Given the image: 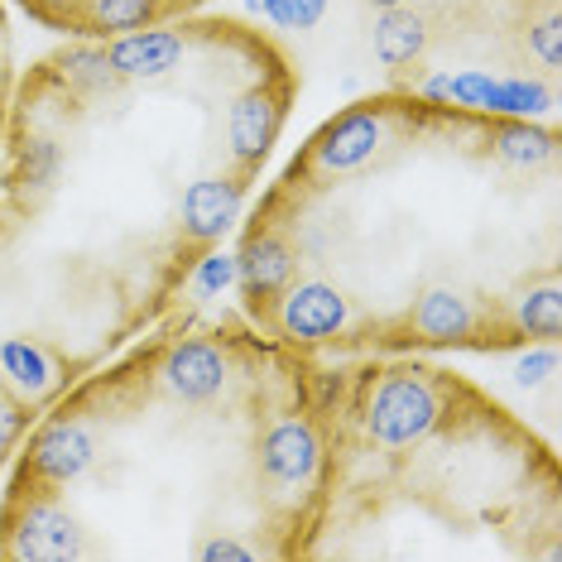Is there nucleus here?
I'll return each mask as SVG.
<instances>
[{
	"label": "nucleus",
	"instance_id": "nucleus-1",
	"mask_svg": "<svg viewBox=\"0 0 562 562\" xmlns=\"http://www.w3.org/2000/svg\"><path fill=\"white\" fill-rule=\"evenodd\" d=\"M442 418V400L424 370H390L366 400V432L380 447L424 442Z\"/></svg>",
	"mask_w": 562,
	"mask_h": 562
},
{
	"label": "nucleus",
	"instance_id": "nucleus-18",
	"mask_svg": "<svg viewBox=\"0 0 562 562\" xmlns=\"http://www.w3.org/2000/svg\"><path fill=\"white\" fill-rule=\"evenodd\" d=\"M260 10L279 24V30L303 34V30H313V24L327 15V0H265Z\"/></svg>",
	"mask_w": 562,
	"mask_h": 562
},
{
	"label": "nucleus",
	"instance_id": "nucleus-9",
	"mask_svg": "<svg viewBox=\"0 0 562 562\" xmlns=\"http://www.w3.org/2000/svg\"><path fill=\"white\" fill-rule=\"evenodd\" d=\"M164 390L183 404H212L216 394L232 380V366L226 356L212 347V341H178V347L164 356Z\"/></svg>",
	"mask_w": 562,
	"mask_h": 562
},
{
	"label": "nucleus",
	"instance_id": "nucleus-2",
	"mask_svg": "<svg viewBox=\"0 0 562 562\" xmlns=\"http://www.w3.org/2000/svg\"><path fill=\"white\" fill-rule=\"evenodd\" d=\"M255 467H260V485L270 495V505H293L313 485L317 467H323V442H317L313 424H303V418L270 424L260 438Z\"/></svg>",
	"mask_w": 562,
	"mask_h": 562
},
{
	"label": "nucleus",
	"instance_id": "nucleus-19",
	"mask_svg": "<svg viewBox=\"0 0 562 562\" xmlns=\"http://www.w3.org/2000/svg\"><path fill=\"white\" fill-rule=\"evenodd\" d=\"M68 82H78V87H87V92H111L121 78L111 72V63H106V54H72L68 63Z\"/></svg>",
	"mask_w": 562,
	"mask_h": 562
},
{
	"label": "nucleus",
	"instance_id": "nucleus-23",
	"mask_svg": "<svg viewBox=\"0 0 562 562\" xmlns=\"http://www.w3.org/2000/svg\"><path fill=\"white\" fill-rule=\"evenodd\" d=\"M20 432H24V404H20L5 385H0V457L15 447Z\"/></svg>",
	"mask_w": 562,
	"mask_h": 562
},
{
	"label": "nucleus",
	"instance_id": "nucleus-15",
	"mask_svg": "<svg viewBox=\"0 0 562 562\" xmlns=\"http://www.w3.org/2000/svg\"><path fill=\"white\" fill-rule=\"evenodd\" d=\"M159 15V0H82L78 5V20L87 34H106V40H116V34H131V30H145V24H155Z\"/></svg>",
	"mask_w": 562,
	"mask_h": 562
},
{
	"label": "nucleus",
	"instance_id": "nucleus-10",
	"mask_svg": "<svg viewBox=\"0 0 562 562\" xmlns=\"http://www.w3.org/2000/svg\"><path fill=\"white\" fill-rule=\"evenodd\" d=\"M0 385L15 394L24 408L44 404L48 394L63 385L58 351L44 347L40 337H10V341H0Z\"/></svg>",
	"mask_w": 562,
	"mask_h": 562
},
{
	"label": "nucleus",
	"instance_id": "nucleus-16",
	"mask_svg": "<svg viewBox=\"0 0 562 562\" xmlns=\"http://www.w3.org/2000/svg\"><path fill=\"white\" fill-rule=\"evenodd\" d=\"M491 145H495V159L509 164V169H543L558 155V139L548 131H533V125H501L491 135Z\"/></svg>",
	"mask_w": 562,
	"mask_h": 562
},
{
	"label": "nucleus",
	"instance_id": "nucleus-28",
	"mask_svg": "<svg viewBox=\"0 0 562 562\" xmlns=\"http://www.w3.org/2000/svg\"><path fill=\"white\" fill-rule=\"evenodd\" d=\"M24 5H30V10H40V15H48V5H54V0H24Z\"/></svg>",
	"mask_w": 562,
	"mask_h": 562
},
{
	"label": "nucleus",
	"instance_id": "nucleus-21",
	"mask_svg": "<svg viewBox=\"0 0 562 562\" xmlns=\"http://www.w3.org/2000/svg\"><path fill=\"white\" fill-rule=\"evenodd\" d=\"M529 44H533V54L543 58V68L553 72L562 63V20H558V10H548L539 24H529Z\"/></svg>",
	"mask_w": 562,
	"mask_h": 562
},
{
	"label": "nucleus",
	"instance_id": "nucleus-7",
	"mask_svg": "<svg viewBox=\"0 0 562 562\" xmlns=\"http://www.w3.org/2000/svg\"><path fill=\"white\" fill-rule=\"evenodd\" d=\"M188 54V44H183V34H173V30H131V34H116L106 48V63H111V72H116L121 82H159V78H169V72L183 63Z\"/></svg>",
	"mask_w": 562,
	"mask_h": 562
},
{
	"label": "nucleus",
	"instance_id": "nucleus-26",
	"mask_svg": "<svg viewBox=\"0 0 562 562\" xmlns=\"http://www.w3.org/2000/svg\"><path fill=\"white\" fill-rule=\"evenodd\" d=\"M10 87V40H5V24H0V97Z\"/></svg>",
	"mask_w": 562,
	"mask_h": 562
},
{
	"label": "nucleus",
	"instance_id": "nucleus-20",
	"mask_svg": "<svg viewBox=\"0 0 562 562\" xmlns=\"http://www.w3.org/2000/svg\"><path fill=\"white\" fill-rule=\"evenodd\" d=\"M58 145H54V139H34V145H30V155H24V169H20V178H24V183H30V188H40V193H44V188H54V178H58Z\"/></svg>",
	"mask_w": 562,
	"mask_h": 562
},
{
	"label": "nucleus",
	"instance_id": "nucleus-27",
	"mask_svg": "<svg viewBox=\"0 0 562 562\" xmlns=\"http://www.w3.org/2000/svg\"><path fill=\"white\" fill-rule=\"evenodd\" d=\"M375 10H404V5H414V0H370Z\"/></svg>",
	"mask_w": 562,
	"mask_h": 562
},
{
	"label": "nucleus",
	"instance_id": "nucleus-3",
	"mask_svg": "<svg viewBox=\"0 0 562 562\" xmlns=\"http://www.w3.org/2000/svg\"><path fill=\"white\" fill-rule=\"evenodd\" d=\"M5 533H10L5 558H20V562H63V558H82L87 553V539H82L78 519H72L54 495L15 501V519H10Z\"/></svg>",
	"mask_w": 562,
	"mask_h": 562
},
{
	"label": "nucleus",
	"instance_id": "nucleus-22",
	"mask_svg": "<svg viewBox=\"0 0 562 562\" xmlns=\"http://www.w3.org/2000/svg\"><path fill=\"white\" fill-rule=\"evenodd\" d=\"M226 284H236V260L232 255H207L198 270V293L202 299H212V293H222Z\"/></svg>",
	"mask_w": 562,
	"mask_h": 562
},
{
	"label": "nucleus",
	"instance_id": "nucleus-5",
	"mask_svg": "<svg viewBox=\"0 0 562 562\" xmlns=\"http://www.w3.org/2000/svg\"><path fill=\"white\" fill-rule=\"evenodd\" d=\"M351 317V299L327 279H303L279 293V313L274 323L289 341H327L347 327Z\"/></svg>",
	"mask_w": 562,
	"mask_h": 562
},
{
	"label": "nucleus",
	"instance_id": "nucleus-12",
	"mask_svg": "<svg viewBox=\"0 0 562 562\" xmlns=\"http://www.w3.org/2000/svg\"><path fill=\"white\" fill-rule=\"evenodd\" d=\"M240 198H246V183L240 178H198V183L183 188V232L193 240H216L226 226L236 222Z\"/></svg>",
	"mask_w": 562,
	"mask_h": 562
},
{
	"label": "nucleus",
	"instance_id": "nucleus-4",
	"mask_svg": "<svg viewBox=\"0 0 562 562\" xmlns=\"http://www.w3.org/2000/svg\"><path fill=\"white\" fill-rule=\"evenodd\" d=\"M279 125H284V92H274L270 82H255L232 101V111H226V145H232V164L240 169V178L265 164V155L279 139Z\"/></svg>",
	"mask_w": 562,
	"mask_h": 562
},
{
	"label": "nucleus",
	"instance_id": "nucleus-30",
	"mask_svg": "<svg viewBox=\"0 0 562 562\" xmlns=\"http://www.w3.org/2000/svg\"><path fill=\"white\" fill-rule=\"evenodd\" d=\"M0 553H5V548H0Z\"/></svg>",
	"mask_w": 562,
	"mask_h": 562
},
{
	"label": "nucleus",
	"instance_id": "nucleus-25",
	"mask_svg": "<svg viewBox=\"0 0 562 562\" xmlns=\"http://www.w3.org/2000/svg\"><path fill=\"white\" fill-rule=\"evenodd\" d=\"M198 558H207V562H250L255 548L236 543V539H207V543L198 548Z\"/></svg>",
	"mask_w": 562,
	"mask_h": 562
},
{
	"label": "nucleus",
	"instance_id": "nucleus-24",
	"mask_svg": "<svg viewBox=\"0 0 562 562\" xmlns=\"http://www.w3.org/2000/svg\"><path fill=\"white\" fill-rule=\"evenodd\" d=\"M553 370H558V351H553V341H543V351L524 356V361L515 366V380H519V385H543Z\"/></svg>",
	"mask_w": 562,
	"mask_h": 562
},
{
	"label": "nucleus",
	"instance_id": "nucleus-29",
	"mask_svg": "<svg viewBox=\"0 0 562 562\" xmlns=\"http://www.w3.org/2000/svg\"><path fill=\"white\" fill-rule=\"evenodd\" d=\"M250 5H255V10H260V5H265V0H250Z\"/></svg>",
	"mask_w": 562,
	"mask_h": 562
},
{
	"label": "nucleus",
	"instance_id": "nucleus-17",
	"mask_svg": "<svg viewBox=\"0 0 562 562\" xmlns=\"http://www.w3.org/2000/svg\"><path fill=\"white\" fill-rule=\"evenodd\" d=\"M515 323H519V331H529V337H539V341H558V331H562V293H558L553 279L539 284V289H529L515 303Z\"/></svg>",
	"mask_w": 562,
	"mask_h": 562
},
{
	"label": "nucleus",
	"instance_id": "nucleus-11",
	"mask_svg": "<svg viewBox=\"0 0 562 562\" xmlns=\"http://www.w3.org/2000/svg\"><path fill=\"white\" fill-rule=\"evenodd\" d=\"M293 270H299V255H293V246L279 232H255L246 240V250L236 255V284L246 289L250 308L274 303L293 284Z\"/></svg>",
	"mask_w": 562,
	"mask_h": 562
},
{
	"label": "nucleus",
	"instance_id": "nucleus-8",
	"mask_svg": "<svg viewBox=\"0 0 562 562\" xmlns=\"http://www.w3.org/2000/svg\"><path fill=\"white\" fill-rule=\"evenodd\" d=\"M92 462H97V438L87 424H78V418L48 424L30 447V471H34V481H44V485L78 481Z\"/></svg>",
	"mask_w": 562,
	"mask_h": 562
},
{
	"label": "nucleus",
	"instance_id": "nucleus-13",
	"mask_svg": "<svg viewBox=\"0 0 562 562\" xmlns=\"http://www.w3.org/2000/svg\"><path fill=\"white\" fill-rule=\"evenodd\" d=\"M408 327L424 341H462L476 327V308L462 289L452 284H432L414 299V313H408Z\"/></svg>",
	"mask_w": 562,
	"mask_h": 562
},
{
	"label": "nucleus",
	"instance_id": "nucleus-6",
	"mask_svg": "<svg viewBox=\"0 0 562 562\" xmlns=\"http://www.w3.org/2000/svg\"><path fill=\"white\" fill-rule=\"evenodd\" d=\"M390 139V125L380 111H347L317 135L313 145V169L323 178H347V173H361L370 159L385 149Z\"/></svg>",
	"mask_w": 562,
	"mask_h": 562
},
{
	"label": "nucleus",
	"instance_id": "nucleus-14",
	"mask_svg": "<svg viewBox=\"0 0 562 562\" xmlns=\"http://www.w3.org/2000/svg\"><path fill=\"white\" fill-rule=\"evenodd\" d=\"M428 54V20L418 10H380L375 20V58L385 63L390 72L414 68L418 58Z\"/></svg>",
	"mask_w": 562,
	"mask_h": 562
}]
</instances>
